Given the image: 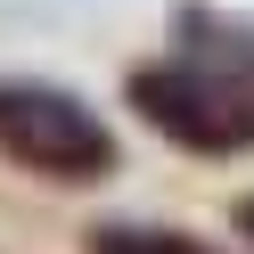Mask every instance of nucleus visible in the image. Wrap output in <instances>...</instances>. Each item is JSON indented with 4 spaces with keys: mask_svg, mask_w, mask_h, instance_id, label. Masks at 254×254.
<instances>
[{
    "mask_svg": "<svg viewBox=\"0 0 254 254\" xmlns=\"http://www.w3.org/2000/svg\"><path fill=\"white\" fill-rule=\"evenodd\" d=\"M0 164L33 172L50 189H90L123 164L115 131L90 99L66 82H33V74H0Z\"/></svg>",
    "mask_w": 254,
    "mask_h": 254,
    "instance_id": "f257e3e1",
    "label": "nucleus"
},
{
    "mask_svg": "<svg viewBox=\"0 0 254 254\" xmlns=\"http://www.w3.org/2000/svg\"><path fill=\"white\" fill-rule=\"evenodd\" d=\"M172 58H189V66L254 90V25L246 17H221V8H205V0H181V17H172Z\"/></svg>",
    "mask_w": 254,
    "mask_h": 254,
    "instance_id": "7ed1b4c3",
    "label": "nucleus"
},
{
    "mask_svg": "<svg viewBox=\"0 0 254 254\" xmlns=\"http://www.w3.org/2000/svg\"><path fill=\"white\" fill-rule=\"evenodd\" d=\"M82 254H213V246L189 230H164V221H90Z\"/></svg>",
    "mask_w": 254,
    "mask_h": 254,
    "instance_id": "20e7f679",
    "label": "nucleus"
},
{
    "mask_svg": "<svg viewBox=\"0 0 254 254\" xmlns=\"http://www.w3.org/2000/svg\"><path fill=\"white\" fill-rule=\"evenodd\" d=\"M123 99L131 115L148 123L156 139H172L181 156H254V90L221 82V74L189 66V58H156V66H131L123 74Z\"/></svg>",
    "mask_w": 254,
    "mask_h": 254,
    "instance_id": "f03ea898",
    "label": "nucleus"
},
{
    "mask_svg": "<svg viewBox=\"0 0 254 254\" xmlns=\"http://www.w3.org/2000/svg\"><path fill=\"white\" fill-rule=\"evenodd\" d=\"M230 230H238V238L254 246V197H238V205H230Z\"/></svg>",
    "mask_w": 254,
    "mask_h": 254,
    "instance_id": "39448f33",
    "label": "nucleus"
}]
</instances>
